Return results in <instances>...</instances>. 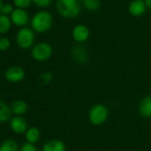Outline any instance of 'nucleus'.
I'll return each mask as SVG.
<instances>
[{
	"mask_svg": "<svg viewBox=\"0 0 151 151\" xmlns=\"http://www.w3.org/2000/svg\"><path fill=\"white\" fill-rule=\"evenodd\" d=\"M78 0H57L56 9L58 14L64 18H76L81 11Z\"/></svg>",
	"mask_w": 151,
	"mask_h": 151,
	"instance_id": "obj_1",
	"label": "nucleus"
},
{
	"mask_svg": "<svg viewBox=\"0 0 151 151\" xmlns=\"http://www.w3.org/2000/svg\"><path fill=\"white\" fill-rule=\"evenodd\" d=\"M52 16L49 12H37L31 20L32 29L38 33H45L48 31L52 26Z\"/></svg>",
	"mask_w": 151,
	"mask_h": 151,
	"instance_id": "obj_2",
	"label": "nucleus"
},
{
	"mask_svg": "<svg viewBox=\"0 0 151 151\" xmlns=\"http://www.w3.org/2000/svg\"><path fill=\"white\" fill-rule=\"evenodd\" d=\"M52 54V46L45 42H40L36 44L32 50L31 55L34 60L37 61H45L51 58Z\"/></svg>",
	"mask_w": 151,
	"mask_h": 151,
	"instance_id": "obj_3",
	"label": "nucleus"
},
{
	"mask_svg": "<svg viewBox=\"0 0 151 151\" xmlns=\"http://www.w3.org/2000/svg\"><path fill=\"white\" fill-rule=\"evenodd\" d=\"M35 41V34L31 29L22 28L16 35V43L22 49L31 47Z\"/></svg>",
	"mask_w": 151,
	"mask_h": 151,
	"instance_id": "obj_4",
	"label": "nucleus"
},
{
	"mask_svg": "<svg viewBox=\"0 0 151 151\" xmlns=\"http://www.w3.org/2000/svg\"><path fill=\"white\" fill-rule=\"evenodd\" d=\"M108 117V109L105 106L101 104H97L93 106L89 113V118L92 124H101Z\"/></svg>",
	"mask_w": 151,
	"mask_h": 151,
	"instance_id": "obj_5",
	"label": "nucleus"
},
{
	"mask_svg": "<svg viewBox=\"0 0 151 151\" xmlns=\"http://www.w3.org/2000/svg\"><path fill=\"white\" fill-rule=\"evenodd\" d=\"M5 78L7 81L12 83H18L25 78V71L22 68L13 66L7 68L5 72Z\"/></svg>",
	"mask_w": 151,
	"mask_h": 151,
	"instance_id": "obj_6",
	"label": "nucleus"
},
{
	"mask_svg": "<svg viewBox=\"0 0 151 151\" xmlns=\"http://www.w3.org/2000/svg\"><path fill=\"white\" fill-rule=\"evenodd\" d=\"M10 18H11L13 24L18 27H23L27 25L29 21L28 13L25 11V9H22V8L14 9L13 13L11 14Z\"/></svg>",
	"mask_w": 151,
	"mask_h": 151,
	"instance_id": "obj_7",
	"label": "nucleus"
},
{
	"mask_svg": "<svg viewBox=\"0 0 151 151\" xmlns=\"http://www.w3.org/2000/svg\"><path fill=\"white\" fill-rule=\"evenodd\" d=\"M89 36H90V32L88 28L83 24H78L77 26H75L72 30V37L78 44L86 42L89 38Z\"/></svg>",
	"mask_w": 151,
	"mask_h": 151,
	"instance_id": "obj_8",
	"label": "nucleus"
},
{
	"mask_svg": "<svg viewBox=\"0 0 151 151\" xmlns=\"http://www.w3.org/2000/svg\"><path fill=\"white\" fill-rule=\"evenodd\" d=\"M129 13L134 17H139L143 15L147 10L144 0H133L129 5Z\"/></svg>",
	"mask_w": 151,
	"mask_h": 151,
	"instance_id": "obj_9",
	"label": "nucleus"
},
{
	"mask_svg": "<svg viewBox=\"0 0 151 151\" xmlns=\"http://www.w3.org/2000/svg\"><path fill=\"white\" fill-rule=\"evenodd\" d=\"M73 60L79 64H84L88 60V53L82 45H76L71 50Z\"/></svg>",
	"mask_w": 151,
	"mask_h": 151,
	"instance_id": "obj_10",
	"label": "nucleus"
},
{
	"mask_svg": "<svg viewBox=\"0 0 151 151\" xmlns=\"http://www.w3.org/2000/svg\"><path fill=\"white\" fill-rule=\"evenodd\" d=\"M28 127L26 120L22 116H15L11 120V128L16 133H23Z\"/></svg>",
	"mask_w": 151,
	"mask_h": 151,
	"instance_id": "obj_11",
	"label": "nucleus"
},
{
	"mask_svg": "<svg viewBox=\"0 0 151 151\" xmlns=\"http://www.w3.org/2000/svg\"><path fill=\"white\" fill-rule=\"evenodd\" d=\"M139 113L145 117H151V96L145 97L140 101Z\"/></svg>",
	"mask_w": 151,
	"mask_h": 151,
	"instance_id": "obj_12",
	"label": "nucleus"
},
{
	"mask_svg": "<svg viewBox=\"0 0 151 151\" xmlns=\"http://www.w3.org/2000/svg\"><path fill=\"white\" fill-rule=\"evenodd\" d=\"M43 151H65V145L62 141L54 139L45 144Z\"/></svg>",
	"mask_w": 151,
	"mask_h": 151,
	"instance_id": "obj_13",
	"label": "nucleus"
},
{
	"mask_svg": "<svg viewBox=\"0 0 151 151\" xmlns=\"http://www.w3.org/2000/svg\"><path fill=\"white\" fill-rule=\"evenodd\" d=\"M12 109L4 101H0V123H5L11 118Z\"/></svg>",
	"mask_w": 151,
	"mask_h": 151,
	"instance_id": "obj_14",
	"label": "nucleus"
},
{
	"mask_svg": "<svg viewBox=\"0 0 151 151\" xmlns=\"http://www.w3.org/2000/svg\"><path fill=\"white\" fill-rule=\"evenodd\" d=\"M11 18L6 14H0V34H5L8 32L12 26Z\"/></svg>",
	"mask_w": 151,
	"mask_h": 151,
	"instance_id": "obj_15",
	"label": "nucleus"
},
{
	"mask_svg": "<svg viewBox=\"0 0 151 151\" xmlns=\"http://www.w3.org/2000/svg\"><path fill=\"white\" fill-rule=\"evenodd\" d=\"M12 111L16 115H22L28 109V104L23 101H15L12 105Z\"/></svg>",
	"mask_w": 151,
	"mask_h": 151,
	"instance_id": "obj_16",
	"label": "nucleus"
},
{
	"mask_svg": "<svg viewBox=\"0 0 151 151\" xmlns=\"http://www.w3.org/2000/svg\"><path fill=\"white\" fill-rule=\"evenodd\" d=\"M39 136H40L39 130L36 127H32V128L29 129L27 133H26V138L29 143L37 142L39 139Z\"/></svg>",
	"mask_w": 151,
	"mask_h": 151,
	"instance_id": "obj_17",
	"label": "nucleus"
},
{
	"mask_svg": "<svg viewBox=\"0 0 151 151\" xmlns=\"http://www.w3.org/2000/svg\"><path fill=\"white\" fill-rule=\"evenodd\" d=\"M0 151H18V145L13 139H8L0 146Z\"/></svg>",
	"mask_w": 151,
	"mask_h": 151,
	"instance_id": "obj_18",
	"label": "nucleus"
},
{
	"mask_svg": "<svg viewBox=\"0 0 151 151\" xmlns=\"http://www.w3.org/2000/svg\"><path fill=\"white\" fill-rule=\"evenodd\" d=\"M86 9L91 12L97 11L101 6V0H85L83 2Z\"/></svg>",
	"mask_w": 151,
	"mask_h": 151,
	"instance_id": "obj_19",
	"label": "nucleus"
},
{
	"mask_svg": "<svg viewBox=\"0 0 151 151\" xmlns=\"http://www.w3.org/2000/svg\"><path fill=\"white\" fill-rule=\"evenodd\" d=\"M52 74L49 71H45L39 76V82L44 86L48 85L52 81Z\"/></svg>",
	"mask_w": 151,
	"mask_h": 151,
	"instance_id": "obj_20",
	"label": "nucleus"
},
{
	"mask_svg": "<svg viewBox=\"0 0 151 151\" xmlns=\"http://www.w3.org/2000/svg\"><path fill=\"white\" fill-rule=\"evenodd\" d=\"M14 3L17 8L25 9L31 5L32 0H14Z\"/></svg>",
	"mask_w": 151,
	"mask_h": 151,
	"instance_id": "obj_21",
	"label": "nucleus"
},
{
	"mask_svg": "<svg viewBox=\"0 0 151 151\" xmlns=\"http://www.w3.org/2000/svg\"><path fill=\"white\" fill-rule=\"evenodd\" d=\"M11 45V42L6 37H1L0 38V51H6L9 49Z\"/></svg>",
	"mask_w": 151,
	"mask_h": 151,
	"instance_id": "obj_22",
	"label": "nucleus"
},
{
	"mask_svg": "<svg viewBox=\"0 0 151 151\" xmlns=\"http://www.w3.org/2000/svg\"><path fill=\"white\" fill-rule=\"evenodd\" d=\"M52 2V0H32V3L38 7H47Z\"/></svg>",
	"mask_w": 151,
	"mask_h": 151,
	"instance_id": "obj_23",
	"label": "nucleus"
},
{
	"mask_svg": "<svg viewBox=\"0 0 151 151\" xmlns=\"http://www.w3.org/2000/svg\"><path fill=\"white\" fill-rule=\"evenodd\" d=\"M14 10V9L13 6L11 4H3L1 13L3 14H6V15H11V14L13 13Z\"/></svg>",
	"mask_w": 151,
	"mask_h": 151,
	"instance_id": "obj_24",
	"label": "nucleus"
},
{
	"mask_svg": "<svg viewBox=\"0 0 151 151\" xmlns=\"http://www.w3.org/2000/svg\"><path fill=\"white\" fill-rule=\"evenodd\" d=\"M21 151H37L36 147L33 145V143H26L22 147Z\"/></svg>",
	"mask_w": 151,
	"mask_h": 151,
	"instance_id": "obj_25",
	"label": "nucleus"
},
{
	"mask_svg": "<svg viewBox=\"0 0 151 151\" xmlns=\"http://www.w3.org/2000/svg\"><path fill=\"white\" fill-rule=\"evenodd\" d=\"M144 2L146 4L147 8H150L151 9V0H144Z\"/></svg>",
	"mask_w": 151,
	"mask_h": 151,
	"instance_id": "obj_26",
	"label": "nucleus"
},
{
	"mask_svg": "<svg viewBox=\"0 0 151 151\" xmlns=\"http://www.w3.org/2000/svg\"><path fill=\"white\" fill-rule=\"evenodd\" d=\"M2 6H3V2H2V0H0V13H1Z\"/></svg>",
	"mask_w": 151,
	"mask_h": 151,
	"instance_id": "obj_27",
	"label": "nucleus"
},
{
	"mask_svg": "<svg viewBox=\"0 0 151 151\" xmlns=\"http://www.w3.org/2000/svg\"><path fill=\"white\" fill-rule=\"evenodd\" d=\"M78 1H79V2H82V3H83V2L85 1V0H78Z\"/></svg>",
	"mask_w": 151,
	"mask_h": 151,
	"instance_id": "obj_28",
	"label": "nucleus"
}]
</instances>
